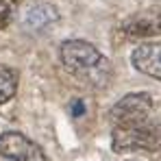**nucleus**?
Returning a JSON list of instances; mask_svg holds the SVG:
<instances>
[{
    "instance_id": "nucleus-8",
    "label": "nucleus",
    "mask_w": 161,
    "mask_h": 161,
    "mask_svg": "<svg viewBox=\"0 0 161 161\" xmlns=\"http://www.w3.org/2000/svg\"><path fill=\"white\" fill-rule=\"evenodd\" d=\"M18 92V72L4 63H0V105L9 103Z\"/></svg>"
},
{
    "instance_id": "nucleus-3",
    "label": "nucleus",
    "mask_w": 161,
    "mask_h": 161,
    "mask_svg": "<svg viewBox=\"0 0 161 161\" xmlns=\"http://www.w3.org/2000/svg\"><path fill=\"white\" fill-rule=\"evenodd\" d=\"M150 109H153V98L146 92L129 94L113 105L111 113H109L111 126H126V124L146 122V120H150Z\"/></svg>"
},
{
    "instance_id": "nucleus-2",
    "label": "nucleus",
    "mask_w": 161,
    "mask_h": 161,
    "mask_svg": "<svg viewBox=\"0 0 161 161\" xmlns=\"http://www.w3.org/2000/svg\"><path fill=\"white\" fill-rule=\"evenodd\" d=\"M111 148L113 153H135V150L155 153L161 148V126L153 120L126 126H113Z\"/></svg>"
},
{
    "instance_id": "nucleus-10",
    "label": "nucleus",
    "mask_w": 161,
    "mask_h": 161,
    "mask_svg": "<svg viewBox=\"0 0 161 161\" xmlns=\"http://www.w3.org/2000/svg\"><path fill=\"white\" fill-rule=\"evenodd\" d=\"M72 113H74V115H80V113H83V103H80V100H74V105H72Z\"/></svg>"
},
{
    "instance_id": "nucleus-1",
    "label": "nucleus",
    "mask_w": 161,
    "mask_h": 161,
    "mask_svg": "<svg viewBox=\"0 0 161 161\" xmlns=\"http://www.w3.org/2000/svg\"><path fill=\"white\" fill-rule=\"evenodd\" d=\"M61 61L65 70L92 87H105L111 80V63L94 44L83 39H70L61 46Z\"/></svg>"
},
{
    "instance_id": "nucleus-4",
    "label": "nucleus",
    "mask_w": 161,
    "mask_h": 161,
    "mask_svg": "<svg viewBox=\"0 0 161 161\" xmlns=\"http://www.w3.org/2000/svg\"><path fill=\"white\" fill-rule=\"evenodd\" d=\"M0 155L11 161H48L46 153L35 142L15 131H7L0 135Z\"/></svg>"
},
{
    "instance_id": "nucleus-5",
    "label": "nucleus",
    "mask_w": 161,
    "mask_h": 161,
    "mask_svg": "<svg viewBox=\"0 0 161 161\" xmlns=\"http://www.w3.org/2000/svg\"><path fill=\"white\" fill-rule=\"evenodd\" d=\"M122 35L131 39H144V37H157L161 35V9H146L129 15L120 24Z\"/></svg>"
},
{
    "instance_id": "nucleus-9",
    "label": "nucleus",
    "mask_w": 161,
    "mask_h": 161,
    "mask_svg": "<svg viewBox=\"0 0 161 161\" xmlns=\"http://www.w3.org/2000/svg\"><path fill=\"white\" fill-rule=\"evenodd\" d=\"M22 0H0V31L9 26V22L13 20V13L18 9Z\"/></svg>"
},
{
    "instance_id": "nucleus-7",
    "label": "nucleus",
    "mask_w": 161,
    "mask_h": 161,
    "mask_svg": "<svg viewBox=\"0 0 161 161\" xmlns=\"http://www.w3.org/2000/svg\"><path fill=\"white\" fill-rule=\"evenodd\" d=\"M57 9L48 2H35L31 4L24 15H22V24L28 31H44L46 26H50L53 22H57Z\"/></svg>"
},
{
    "instance_id": "nucleus-6",
    "label": "nucleus",
    "mask_w": 161,
    "mask_h": 161,
    "mask_svg": "<svg viewBox=\"0 0 161 161\" xmlns=\"http://www.w3.org/2000/svg\"><path fill=\"white\" fill-rule=\"evenodd\" d=\"M131 61L142 74L161 80V42L139 44L131 54Z\"/></svg>"
}]
</instances>
